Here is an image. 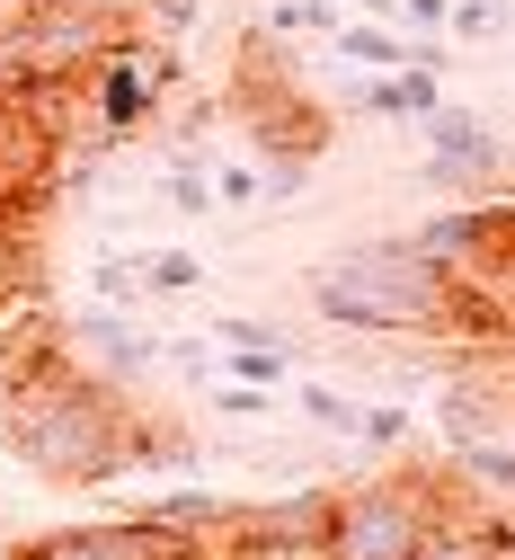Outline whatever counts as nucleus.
Wrapping results in <instances>:
<instances>
[{"label": "nucleus", "mask_w": 515, "mask_h": 560, "mask_svg": "<svg viewBox=\"0 0 515 560\" xmlns=\"http://www.w3.org/2000/svg\"><path fill=\"white\" fill-rule=\"evenodd\" d=\"M267 409H276V392H258V383H213V418H232V428H258Z\"/></svg>", "instance_id": "21"}, {"label": "nucleus", "mask_w": 515, "mask_h": 560, "mask_svg": "<svg viewBox=\"0 0 515 560\" xmlns=\"http://www.w3.org/2000/svg\"><path fill=\"white\" fill-rule=\"evenodd\" d=\"M45 161H54V133L36 125V98L0 90V205L27 196V187L45 178Z\"/></svg>", "instance_id": "8"}, {"label": "nucleus", "mask_w": 515, "mask_h": 560, "mask_svg": "<svg viewBox=\"0 0 515 560\" xmlns=\"http://www.w3.org/2000/svg\"><path fill=\"white\" fill-rule=\"evenodd\" d=\"M249 205H267V170L258 161H223L213 170V214H249Z\"/></svg>", "instance_id": "14"}, {"label": "nucleus", "mask_w": 515, "mask_h": 560, "mask_svg": "<svg viewBox=\"0 0 515 560\" xmlns=\"http://www.w3.org/2000/svg\"><path fill=\"white\" fill-rule=\"evenodd\" d=\"M142 285H152V294H196V285H204V258H187V249H142Z\"/></svg>", "instance_id": "16"}, {"label": "nucleus", "mask_w": 515, "mask_h": 560, "mask_svg": "<svg viewBox=\"0 0 515 560\" xmlns=\"http://www.w3.org/2000/svg\"><path fill=\"white\" fill-rule=\"evenodd\" d=\"M54 338H62L90 374H107L116 392H125V383H142V374H161V338L142 329L133 312H116V303H81V312H71Z\"/></svg>", "instance_id": "7"}, {"label": "nucleus", "mask_w": 515, "mask_h": 560, "mask_svg": "<svg viewBox=\"0 0 515 560\" xmlns=\"http://www.w3.org/2000/svg\"><path fill=\"white\" fill-rule=\"evenodd\" d=\"M161 205H178V214H213V178L196 170V152H178V170L161 178Z\"/></svg>", "instance_id": "19"}, {"label": "nucleus", "mask_w": 515, "mask_h": 560, "mask_svg": "<svg viewBox=\"0 0 515 560\" xmlns=\"http://www.w3.org/2000/svg\"><path fill=\"white\" fill-rule=\"evenodd\" d=\"M169 81H178V54H169L152 27H125V36L90 62V72H81V98H90L98 143H125V133H142V125L161 116Z\"/></svg>", "instance_id": "4"}, {"label": "nucleus", "mask_w": 515, "mask_h": 560, "mask_svg": "<svg viewBox=\"0 0 515 560\" xmlns=\"http://www.w3.org/2000/svg\"><path fill=\"white\" fill-rule=\"evenodd\" d=\"M445 516H463L445 471H374V480H347V489H329V525H320L312 560H418Z\"/></svg>", "instance_id": "3"}, {"label": "nucleus", "mask_w": 515, "mask_h": 560, "mask_svg": "<svg viewBox=\"0 0 515 560\" xmlns=\"http://www.w3.org/2000/svg\"><path fill=\"white\" fill-rule=\"evenodd\" d=\"M293 400H303V418H312V428H329V436H347V445H355V428H364V400H347L338 383H303Z\"/></svg>", "instance_id": "13"}, {"label": "nucleus", "mask_w": 515, "mask_h": 560, "mask_svg": "<svg viewBox=\"0 0 515 560\" xmlns=\"http://www.w3.org/2000/svg\"><path fill=\"white\" fill-rule=\"evenodd\" d=\"M90 285H98V303H116V312H142V303H152V285H142V258H98Z\"/></svg>", "instance_id": "15"}, {"label": "nucleus", "mask_w": 515, "mask_h": 560, "mask_svg": "<svg viewBox=\"0 0 515 560\" xmlns=\"http://www.w3.org/2000/svg\"><path fill=\"white\" fill-rule=\"evenodd\" d=\"M213 347H293L276 320H258V312H223L213 320Z\"/></svg>", "instance_id": "22"}, {"label": "nucleus", "mask_w": 515, "mask_h": 560, "mask_svg": "<svg viewBox=\"0 0 515 560\" xmlns=\"http://www.w3.org/2000/svg\"><path fill=\"white\" fill-rule=\"evenodd\" d=\"M400 19H409V27H426V36H435V27H445V19H454V0H400Z\"/></svg>", "instance_id": "25"}, {"label": "nucleus", "mask_w": 515, "mask_h": 560, "mask_svg": "<svg viewBox=\"0 0 515 560\" xmlns=\"http://www.w3.org/2000/svg\"><path fill=\"white\" fill-rule=\"evenodd\" d=\"M418 125H426V161H418V178H426V187H445V196H480V187H498L506 143H498V125H489L480 107L435 98Z\"/></svg>", "instance_id": "5"}, {"label": "nucleus", "mask_w": 515, "mask_h": 560, "mask_svg": "<svg viewBox=\"0 0 515 560\" xmlns=\"http://www.w3.org/2000/svg\"><path fill=\"white\" fill-rule=\"evenodd\" d=\"M355 445H364V454H391V445H409V409H364Z\"/></svg>", "instance_id": "23"}, {"label": "nucleus", "mask_w": 515, "mask_h": 560, "mask_svg": "<svg viewBox=\"0 0 515 560\" xmlns=\"http://www.w3.org/2000/svg\"><path fill=\"white\" fill-rule=\"evenodd\" d=\"M10 560H213L196 534H169L152 516H125V525H54L36 542H19Z\"/></svg>", "instance_id": "6"}, {"label": "nucleus", "mask_w": 515, "mask_h": 560, "mask_svg": "<svg viewBox=\"0 0 515 560\" xmlns=\"http://www.w3.org/2000/svg\"><path fill=\"white\" fill-rule=\"evenodd\" d=\"M435 428H445L454 454H463V445H489V436H506V400H498L489 383H445V400H435Z\"/></svg>", "instance_id": "9"}, {"label": "nucleus", "mask_w": 515, "mask_h": 560, "mask_svg": "<svg viewBox=\"0 0 515 560\" xmlns=\"http://www.w3.org/2000/svg\"><path fill=\"white\" fill-rule=\"evenodd\" d=\"M498 560H515V551H498Z\"/></svg>", "instance_id": "29"}, {"label": "nucleus", "mask_w": 515, "mask_h": 560, "mask_svg": "<svg viewBox=\"0 0 515 560\" xmlns=\"http://www.w3.org/2000/svg\"><path fill=\"white\" fill-rule=\"evenodd\" d=\"M0 560H10V551H0Z\"/></svg>", "instance_id": "30"}, {"label": "nucleus", "mask_w": 515, "mask_h": 560, "mask_svg": "<svg viewBox=\"0 0 515 560\" xmlns=\"http://www.w3.org/2000/svg\"><path fill=\"white\" fill-rule=\"evenodd\" d=\"M454 471H463L471 489H498V499H506V489H515V436H489V445H463V454H454Z\"/></svg>", "instance_id": "12"}, {"label": "nucleus", "mask_w": 515, "mask_h": 560, "mask_svg": "<svg viewBox=\"0 0 515 560\" xmlns=\"http://www.w3.org/2000/svg\"><path fill=\"white\" fill-rule=\"evenodd\" d=\"M142 27H152L161 45H178V36L196 27V0H142Z\"/></svg>", "instance_id": "24"}, {"label": "nucleus", "mask_w": 515, "mask_h": 560, "mask_svg": "<svg viewBox=\"0 0 515 560\" xmlns=\"http://www.w3.org/2000/svg\"><path fill=\"white\" fill-rule=\"evenodd\" d=\"M0 445L54 489H107V480L133 471L142 418L62 338H36V347H19L0 365Z\"/></svg>", "instance_id": "1"}, {"label": "nucleus", "mask_w": 515, "mask_h": 560, "mask_svg": "<svg viewBox=\"0 0 515 560\" xmlns=\"http://www.w3.org/2000/svg\"><path fill=\"white\" fill-rule=\"evenodd\" d=\"M418 560H498V551H489L480 516H445V525H435V542H426Z\"/></svg>", "instance_id": "17"}, {"label": "nucleus", "mask_w": 515, "mask_h": 560, "mask_svg": "<svg viewBox=\"0 0 515 560\" xmlns=\"http://www.w3.org/2000/svg\"><path fill=\"white\" fill-rule=\"evenodd\" d=\"M152 525H169V534H196V542H213V534H232V499H213V489H169V499H152L142 508Z\"/></svg>", "instance_id": "10"}, {"label": "nucleus", "mask_w": 515, "mask_h": 560, "mask_svg": "<svg viewBox=\"0 0 515 560\" xmlns=\"http://www.w3.org/2000/svg\"><path fill=\"white\" fill-rule=\"evenodd\" d=\"M45 0H0V27H19V19H36Z\"/></svg>", "instance_id": "28"}, {"label": "nucleus", "mask_w": 515, "mask_h": 560, "mask_svg": "<svg viewBox=\"0 0 515 560\" xmlns=\"http://www.w3.org/2000/svg\"><path fill=\"white\" fill-rule=\"evenodd\" d=\"M213 365H223V383H258V392H276L284 365H293V347H213Z\"/></svg>", "instance_id": "11"}, {"label": "nucleus", "mask_w": 515, "mask_h": 560, "mask_svg": "<svg viewBox=\"0 0 515 560\" xmlns=\"http://www.w3.org/2000/svg\"><path fill=\"white\" fill-rule=\"evenodd\" d=\"M329 27H338L329 0H276L267 10V36H329Z\"/></svg>", "instance_id": "20"}, {"label": "nucleus", "mask_w": 515, "mask_h": 560, "mask_svg": "<svg viewBox=\"0 0 515 560\" xmlns=\"http://www.w3.org/2000/svg\"><path fill=\"white\" fill-rule=\"evenodd\" d=\"M312 312L355 338H506V320H489L409 232L329 249L312 267Z\"/></svg>", "instance_id": "2"}, {"label": "nucleus", "mask_w": 515, "mask_h": 560, "mask_svg": "<svg viewBox=\"0 0 515 560\" xmlns=\"http://www.w3.org/2000/svg\"><path fill=\"white\" fill-rule=\"evenodd\" d=\"M81 10H98V19H116V27H142V0H81Z\"/></svg>", "instance_id": "27"}, {"label": "nucleus", "mask_w": 515, "mask_h": 560, "mask_svg": "<svg viewBox=\"0 0 515 560\" xmlns=\"http://www.w3.org/2000/svg\"><path fill=\"white\" fill-rule=\"evenodd\" d=\"M223 560H312V551H284V542H232Z\"/></svg>", "instance_id": "26"}, {"label": "nucleus", "mask_w": 515, "mask_h": 560, "mask_svg": "<svg viewBox=\"0 0 515 560\" xmlns=\"http://www.w3.org/2000/svg\"><path fill=\"white\" fill-rule=\"evenodd\" d=\"M463 45H480V36H506L515 27V0H454V19H445Z\"/></svg>", "instance_id": "18"}]
</instances>
